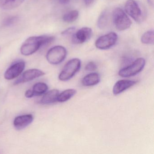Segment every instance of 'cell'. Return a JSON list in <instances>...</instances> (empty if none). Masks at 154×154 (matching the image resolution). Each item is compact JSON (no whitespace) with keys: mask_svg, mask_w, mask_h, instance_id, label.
I'll use <instances>...</instances> for the list:
<instances>
[{"mask_svg":"<svg viewBox=\"0 0 154 154\" xmlns=\"http://www.w3.org/2000/svg\"><path fill=\"white\" fill-rule=\"evenodd\" d=\"M54 40L51 36L43 35L29 38L20 48V52L23 55L29 56L35 53L41 46L48 45Z\"/></svg>","mask_w":154,"mask_h":154,"instance_id":"cell-1","label":"cell"},{"mask_svg":"<svg viewBox=\"0 0 154 154\" xmlns=\"http://www.w3.org/2000/svg\"><path fill=\"white\" fill-rule=\"evenodd\" d=\"M81 66V60L78 58H73L69 60L59 74V80L62 81L70 80L79 71Z\"/></svg>","mask_w":154,"mask_h":154,"instance_id":"cell-2","label":"cell"},{"mask_svg":"<svg viewBox=\"0 0 154 154\" xmlns=\"http://www.w3.org/2000/svg\"><path fill=\"white\" fill-rule=\"evenodd\" d=\"M112 19L115 27L119 31L126 30L131 26V20L120 8H117L113 11Z\"/></svg>","mask_w":154,"mask_h":154,"instance_id":"cell-3","label":"cell"},{"mask_svg":"<svg viewBox=\"0 0 154 154\" xmlns=\"http://www.w3.org/2000/svg\"><path fill=\"white\" fill-rule=\"evenodd\" d=\"M66 55L67 51L64 47L56 46L49 49L47 54V59L51 64L57 65L64 60Z\"/></svg>","mask_w":154,"mask_h":154,"instance_id":"cell-4","label":"cell"},{"mask_svg":"<svg viewBox=\"0 0 154 154\" xmlns=\"http://www.w3.org/2000/svg\"><path fill=\"white\" fill-rule=\"evenodd\" d=\"M145 65L146 61L144 58H138L130 65L121 69L119 75L122 77L134 76L143 70Z\"/></svg>","mask_w":154,"mask_h":154,"instance_id":"cell-5","label":"cell"},{"mask_svg":"<svg viewBox=\"0 0 154 154\" xmlns=\"http://www.w3.org/2000/svg\"><path fill=\"white\" fill-rule=\"evenodd\" d=\"M118 40V35L114 32L102 36L95 42L96 47L101 50L109 49L115 45Z\"/></svg>","mask_w":154,"mask_h":154,"instance_id":"cell-6","label":"cell"},{"mask_svg":"<svg viewBox=\"0 0 154 154\" xmlns=\"http://www.w3.org/2000/svg\"><path fill=\"white\" fill-rule=\"evenodd\" d=\"M126 12L134 20L140 22L142 19V12L139 6L134 0H128L125 4Z\"/></svg>","mask_w":154,"mask_h":154,"instance_id":"cell-7","label":"cell"},{"mask_svg":"<svg viewBox=\"0 0 154 154\" xmlns=\"http://www.w3.org/2000/svg\"><path fill=\"white\" fill-rule=\"evenodd\" d=\"M25 62L19 61L13 64L5 72L4 77L7 80H11L17 77L25 69Z\"/></svg>","mask_w":154,"mask_h":154,"instance_id":"cell-8","label":"cell"},{"mask_svg":"<svg viewBox=\"0 0 154 154\" xmlns=\"http://www.w3.org/2000/svg\"><path fill=\"white\" fill-rule=\"evenodd\" d=\"M92 34L91 29L87 27L82 28L74 34L72 41L74 44H83L91 38Z\"/></svg>","mask_w":154,"mask_h":154,"instance_id":"cell-9","label":"cell"},{"mask_svg":"<svg viewBox=\"0 0 154 154\" xmlns=\"http://www.w3.org/2000/svg\"><path fill=\"white\" fill-rule=\"evenodd\" d=\"M45 75V73L41 70L36 69H30L23 73L22 75L15 81L14 85H16L26 82Z\"/></svg>","mask_w":154,"mask_h":154,"instance_id":"cell-10","label":"cell"},{"mask_svg":"<svg viewBox=\"0 0 154 154\" xmlns=\"http://www.w3.org/2000/svg\"><path fill=\"white\" fill-rule=\"evenodd\" d=\"M34 117L31 114L21 115L15 118L14 126L16 129H23L33 122Z\"/></svg>","mask_w":154,"mask_h":154,"instance_id":"cell-11","label":"cell"},{"mask_svg":"<svg viewBox=\"0 0 154 154\" xmlns=\"http://www.w3.org/2000/svg\"><path fill=\"white\" fill-rule=\"evenodd\" d=\"M136 83V82L131 80H119L113 86L112 92L114 95H118L130 88Z\"/></svg>","mask_w":154,"mask_h":154,"instance_id":"cell-12","label":"cell"},{"mask_svg":"<svg viewBox=\"0 0 154 154\" xmlns=\"http://www.w3.org/2000/svg\"><path fill=\"white\" fill-rule=\"evenodd\" d=\"M59 94V91L58 90L56 89L51 90L44 95L40 100V103L43 104L54 103L57 101V97Z\"/></svg>","mask_w":154,"mask_h":154,"instance_id":"cell-13","label":"cell"},{"mask_svg":"<svg viewBox=\"0 0 154 154\" xmlns=\"http://www.w3.org/2000/svg\"><path fill=\"white\" fill-rule=\"evenodd\" d=\"M100 77L97 73H91L85 75L82 83L84 86H91L96 85L100 82Z\"/></svg>","mask_w":154,"mask_h":154,"instance_id":"cell-14","label":"cell"},{"mask_svg":"<svg viewBox=\"0 0 154 154\" xmlns=\"http://www.w3.org/2000/svg\"><path fill=\"white\" fill-rule=\"evenodd\" d=\"M24 0H0V7L5 10H11L21 5Z\"/></svg>","mask_w":154,"mask_h":154,"instance_id":"cell-15","label":"cell"},{"mask_svg":"<svg viewBox=\"0 0 154 154\" xmlns=\"http://www.w3.org/2000/svg\"><path fill=\"white\" fill-rule=\"evenodd\" d=\"M76 90L74 89H67L59 94L57 97V101L64 102L71 99L75 94Z\"/></svg>","mask_w":154,"mask_h":154,"instance_id":"cell-16","label":"cell"},{"mask_svg":"<svg viewBox=\"0 0 154 154\" xmlns=\"http://www.w3.org/2000/svg\"><path fill=\"white\" fill-rule=\"evenodd\" d=\"M48 90V86L45 83L39 82L34 85L32 90L35 95H38L45 93Z\"/></svg>","mask_w":154,"mask_h":154,"instance_id":"cell-17","label":"cell"},{"mask_svg":"<svg viewBox=\"0 0 154 154\" xmlns=\"http://www.w3.org/2000/svg\"><path fill=\"white\" fill-rule=\"evenodd\" d=\"M79 17V12L76 10H72L66 13L63 17V20L67 23H72L75 21Z\"/></svg>","mask_w":154,"mask_h":154,"instance_id":"cell-18","label":"cell"},{"mask_svg":"<svg viewBox=\"0 0 154 154\" xmlns=\"http://www.w3.org/2000/svg\"><path fill=\"white\" fill-rule=\"evenodd\" d=\"M154 31L149 30L147 31L142 35L141 41L143 44L150 45L154 44Z\"/></svg>","mask_w":154,"mask_h":154,"instance_id":"cell-19","label":"cell"},{"mask_svg":"<svg viewBox=\"0 0 154 154\" xmlns=\"http://www.w3.org/2000/svg\"><path fill=\"white\" fill-rule=\"evenodd\" d=\"M108 21V16L106 11L103 12L100 16L98 21V26L101 29H103L107 26Z\"/></svg>","mask_w":154,"mask_h":154,"instance_id":"cell-20","label":"cell"},{"mask_svg":"<svg viewBox=\"0 0 154 154\" xmlns=\"http://www.w3.org/2000/svg\"><path fill=\"white\" fill-rule=\"evenodd\" d=\"M18 17L17 16L10 17L5 19L3 22V25L4 26L9 27L14 25L18 20Z\"/></svg>","mask_w":154,"mask_h":154,"instance_id":"cell-21","label":"cell"},{"mask_svg":"<svg viewBox=\"0 0 154 154\" xmlns=\"http://www.w3.org/2000/svg\"><path fill=\"white\" fill-rule=\"evenodd\" d=\"M97 69V66L95 64V63L93 62H91L87 64L85 67V70L87 71H95Z\"/></svg>","mask_w":154,"mask_h":154,"instance_id":"cell-22","label":"cell"},{"mask_svg":"<svg viewBox=\"0 0 154 154\" xmlns=\"http://www.w3.org/2000/svg\"><path fill=\"white\" fill-rule=\"evenodd\" d=\"M75 28L70 27L67 29H66L64 31H63L62 33V35L64 36L68 35H71L72 33H73L74 31H75Z\"/></svg>","mask_w":154,"mask_h":154,"instance_id":"cell-23","label":"cell"},{"mask_svg":"<svg viewBox=\"0 0 154 154\" xmlns=\"http://www.w3.org/2000/svg\"><path fill=\"white\" fill-rule=\"evenodd\" d=\"M25 96L27 98H30L35 96V94L32 90H28L25 93Z\"/></svg>","mask_w":154,"mask_h":154,"instance_id":"cell-24","label":"cell"},{"mask_svg":"<svg viewBox=\"0 0 154 154\" xmlns=\"http://www.w3.org/2000/svg\"><path fill=\"white\" fill-rule=\"evenodd\" d=\"M84 1L86 6H89L94 2V0H84Z\"/></svg>","mask_w":154,"mask_h":154,"instance_id":"cell-25","label":"cell"},{"mask_svg":"<svg viewBox=\"0 0 154 154\" xmlns=\"http://www.w3.org/2000/svg\"><path fill=\"white\" fill-rule=\"evenodd\" d=\"M70 0H58L61 4H66L69 3Z\"/></svg>","mask_w":154,"mask_h":154,"instance_id":"cell-26","label":"cell"},{"mask_svg":"<svg viewBox=\"0 0 154 154\" xmlns=\"http://www.w3.org/2000/svg\"><path fill=\"white\" fill-rule=\"evenodd\" d=\"M149 3L151 5H153L154 4V0H147Z\"/></svg>","mask_w":154,"mask_h":154,"instance_id":"cell-27","label":"cell"},{"mask_svg":"<svg viewBox=\"0 0 154 154\" xmlns=\"http://www.w3.org/2000/svg\"><path fill=\"white\" fill-rule=\"evenodd\" d=\"M0 52H1V48H0Z\"/></svg>","mask_w":154,"mask_h":154,"instance_id":"cell-28","label":"cell"}]
</instances>
